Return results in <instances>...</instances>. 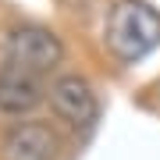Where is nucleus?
I'll return each mask as SVG.
<instances>
[{
    "instance_id": "1",
    "label": "nucleus",
    "mask_w": 160,
    "mask_h": 160,
    "mask_svg": "<svg viewBox=\"0 0 160 160\" xmlns=\"http://www.w3.org/2000/svg\"><path fill=\"white\" fill-rule=\"evenodd\" d=\"M107 46L118 61L135 64L160 46V14L142 0H121L107 14Z\"/></svg>"
},
{
    "instance_id": "2",
    "label": "nucleus",
    "mask_w": 160,
    "mask_h": 160,
    "mask_svg": "<svg viewBox=\"0 0 160 160\" xmlns=\"http://www.w3.org/2000/svg\"><path fill=\"white\" fill-rule=\"evenodd\" d=\"M4 57H7V64H14V68L43 75V71H50L53 64H61L64 46H61L57 36L50 29H43V25H18V29H11L7 39H4Z\"/></svg>"
},
{
    "instance_id": "5",
    "label": "nucleus",
    "mask_w": 160,
    "mask_h": 160,
    "mask_svg": "<svg viewBox=\"0 0 160 160\" xmlns=\"http://www.w3.org/2000/svg\"><path fill=\"white\" fill-rule=\"evenodd\" d=\"M43 100V82L39 75L4 64L0 68V110L4 114H29L32 107H39Z\"/></svg>"
},
{
    "instance_id": "4",
    "label": "nucleus",
    "mask_w": 160,
    "mask_h": 160,
    "mask_svg": "<svg viewBox=\"0 0 160 160\" xmlns=\"http://www.w3.org/2000/svg\"><path fill=\"white\" fill-rule=\"evenodd\" d=\"M4 160H53L57 157V135L39 121H25L14 125L0 142Z\"/></svg>"
},
{
    "instance_id": "3",
    "label": "nucleus",
    "mask_w": 160,
    "mask_h": 160,
    "mask_svg": "<svg viewBox=\"0 0 160 160\" xmlns=\"http://www.w3.org/2000/svg\"><path fill=\"white\" fill-rule=\"evenodd\" d=\"M50 107L57 110L61 121H68L71 128H89L100 114L96 92L82 75H61L50 86Z\"/></svg>"
}]
</instances>
